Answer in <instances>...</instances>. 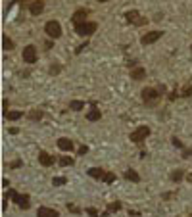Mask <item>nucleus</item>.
<instances>
[{"instance_id":"f257e3e1","label":"nucleus","mask_w":192,"mask_h":217,"mask_svg":"<svg viewBox=\"0 0 192 217\" xmlns=\"http://www.w3.org/2000/svg\"><path fill=\"white\" fill-rule=\"evenodd\" d=\"M44 31H46V35H48L50 39H60V37H62V25H60V21H56V19L46 21Z\"/></svg>"},{"instance_id":"f03ea898","label":"nucleus","mask_w":192,"mask_h":217,"mask_svg":"<svg viewBox=\"0 0 192 217\" xmlns=\"http://www.w3.org/2000/svg\"><path fill=\"white\" fill-rule=\"evenodd\" d=\"M75 31H77V35H81V37H90L96 31V23L94 21H83V23L75 25Z\"/></svg>"},{"instance_id":"7ed1b4c3","label":"nucleus","mask_w":192,"mask_h":217,"mask_svg":"<svg viewBox=\"0 0 192 217\" xmlns=\"http://www.w3.org/2000/svg\"><path fill=\"white\" fill-rule=\"evenodd\" d=\"M146 136H150V127H146V125H140V127H137V129H134L133 133H131V136H129V139L133 140V142H142L144 139H146Z\"/></svg>"},{"instance_id":"20e7f679","label":"nucleus","mask_w":192,"mask_h":217,"mask_svg":"<svg viewBox=\"0 0 192 217\" xmlns=\"http://www.w3.org/2000/svg\"><path fill=\"white\" fill-rule=\"evenodd\" d=\"M23 62L25 64H35L37 62V48L33 46V44H27V46L23 48Z\"/></svg>"},{"instance_id":"39448f33","label":"nucleus","mask_w":192,"mask_h":217,"mask_svg":"<svg viewBox=\"0 0 192 217\" xmlns=\"http://www.w3.org/2000/svg\"><path fill=\"white\" fill-rule=\"evenodd\" d=\"M125 19L129 21V23H133V25H144L146 23V17H142L137 10H131V12H127L125 14Z\"/></svg>"},{"instance_id":"423d86ee","label":"nucleus","mask_w":192,"mask_h":217,"mask_svg":"<svg viewBox=\"0 0 192 217\" xmlns=\"http://www.w3.org/2000/svg\"><path fill=\"white\" fill-rule=\"evenodd\" d=\"M160 90H156V88H144L142 90V100L146 102V104H152V102H156L157 98H160Z\"/></svg>"},{"instance_id":"0eeeda50","label":"nucleus","mask_w":192,"mask_h":217,"mask_svg":"<svg viewBox=\"0 0 192 217\" xmlns=\"http://www.w3.org/2000/svg\"><path fill=\"white\" fill-rule=\"evenodd\" d=\"M157 39H162V31H148L146 35L140 39V42L144 44V46H148V44H154Z\"/></svg>"},{"instance_id":"6e6552de","label":"nucleus","mask_w":192,"mask_h":217,"mask_svg":"<svg viewBox=\"0 0 192 217\" xmlns=\"http://www.w3.org/2000/svg\"><path fill=\"white\" fill-rule=\"evenodd\" d=\"M14 200H16V204L19 205L21 210H29L31 202H29V196H27V194H16V196H14Z\"/></svg>"},{"instance_id":"1a4fd4ad","label":"nucleus","mask_w":192,"mask_h":217,"mask_svg":"<svg viewBox=\"0 0 192 217\" xmlns=\"http://www.w3.org/2000/svg\"><path fill=\"white\" fill-rule=\"evenodd\" d=\"M42 10H44V2H42V0H35V2H31V6H29L31 16H40Z\"/></svg>"},{"instance_id":"9d476101","label":"nucleus","mask_w":192,"mask_h":217,"mask_svg":"<svg viewBox=\"0 0 192 217\" xmlns=\"http://www.w3.org/2000/svg\"><path fill=\"white\" fill-rule=\"evenodd\" d=\"M39 163L44 165V167H50V165L54 163V158H52L48 152H40V154H39Z\"/></svg>"},{"instance_id":"9b49d317","label":"nucleus","mask_w":192,"mask_h":217,"mask_svg":"<svg viewBox=\"0 0 192 217\" xmlns=\"http://www.w3.org/2000/svg\"><path fill=\"white\" fill-rule=\"evenodd\" d=\"M58 148L62 152H71L73 150V142L69 139H58Z\"/></svg>"},{"instance_id":"f8f14e48","label":"nucleus","mask_w":192,"mask_h":217,"mask_svg":"<svg viewBox=\"0 0 192 217\" xmlns=\"http://www.w3.org/2000/svg\"><path fill=\"white\" fill-rule=\"evenodd\" d=\"M37 217H60V213L56 210H50V208H39Z\"/></svg>"},{"instance_id":"ddd939ff","label":"nucleus","mask_w":192,"mask_h":217,"mask_svg":"<svg viewBox=\"0 0 192 217\" xmlns=\"http://www.w3.org/2000/svg\"><path fill=\"white\" fill-rule=\"evenodd\" d=\"M87 16H88V10H77V12L73 14V23H83V21H87Z\"/></svg>"},{"instance_id":"4468645a","label":"nucleus","mask_w":192,"mask_h":217,"mask_svg":"<svg viewBox=\"0 0 192 217\" xmlns=\"http://www.w3.org/2000/svg\"><path fill=\"white\" fill-rule=\"evenodd\" d=\"M131 77L134 79V81H140V79H144V77H146V69H144V67H140V65L133 67V71H131Z\"/></svg>"},{"instance_id":"2eb2a0df","label":"nucleus","mask_w":192,"mask_h":217,"mask_svg":"<svg viewBox=\"0 0 192 217\" xmlns=\"http://www.w3.org/2000/svg\"><path fill=\"white\" fill-rule=\"evenodd\" d=\"M88 175L92 177V179H104L106 171H104V169H100V167H92V169H88Z\"/></svg>"},{"instance_id":"dca6fc26","label":"nucleus","mask_w":192,"mask_h":217,"mask_svg":"<svg viewBox=\"0 0 192 217\" xmlns=\"http://www.w3.org/2000/svg\"><path fill=\"white\" fill-rule=\"evenodd\" d=\"M125 179H127V181H133V182H138V181H140V175H138L134 169H127V171H125Z\"/></svg>"},{"instance_id":"f3484780","label":"nucleus","mask_w":192,"mask_h":217,"mask_svg":"<svg viewBox=\"0 0 192 217\" xmlns=\"http://www.w3.org/2000/svg\"><path fill=\"white\" fill-rule=\"evenodd\" d=\"M100 117H102V113H100L98 108H92V110L87 113V119H88V121H98Z\"/></svg>"},{"instance_id":"a211bd4d","label":"nucleus","mask_w":192,"mask_h":217,"mask_svg":"<svg viewBox=\"0 0 192 217\" xmlns=\"http://www.w3.org/2000/svg\"><path fill=\"white\" fill-rule=\"evenodd\" d=\"M4 113H6V119L8 121H17V119L23 117V113H21V111H4Z\"/></svg>"},{"instance_id":"6ab92c4d","label":"nucleus","mask_w":192,"mask_h":217,"mask_svg":"<svg viewBox=\"0 0 192 217\" xmlns=\"http://www.w3.org/2000/svg\"><path fill=\"white\" fill-rule=\"evenodd\" d=\"M69 108H71L73 111H79V110L85 108V102H81V100H71V102H69Z\"/></svg>"},{"instance_id":"aec40b11","label":"nucleus","mask_w":192,"mask_h":217,"mask_svg":"<svg viewBox=\"0 0 192 217\" xmlns=\"http://www.w3.org/2000/svg\"><path fill=\"white\" fill-rule=\"evenodd\" d=\"M29 119H31V121H40V119H42V111H40V110L29 111Z\"/></svg>"},{"instance_id":"412c9836","label":"nucleus","mask_w":192,"mask_h":217,"mask_svg":"<svg viewBox=\"0 0 192 217\" xmlns=\"http://www.w3.org/2000/svg\"><path fill=\"white\" fill-rule=\"evenodd\" d=\"M183 177H185V171H180V169H177V171H173V173H171V181L173 182H179Z\"/></svg>"},{"instance_id":"4be33fe9","label":"nucleus","mask_w":192,"mask_h":217,"mask_svg":"<svg viewBox=\"0 0 192 217\" xmlns=\"http://www.w3.org/2000/svg\"><path fill=\"white\" fill-rule=\"evenodd\" d=\"M2 48H4V50H14V40H12V39H8V37H4V40H2Z\"/></svg>"},{"instance_id":"5701e85b","label":"nucleus","mask_w":192,"mask_h":217,"mask_svg":"<svg viewBox=\"0 0 192 217\" xmlns=\"http://www.w3.org/2000/svg\"><path fill=\"white\" fill-rule=\"evenodd\" d=\"M65 182H67L65 177H54V179H52V185H54V186H62V185H65Z\"/></svg>"},{"instance_id":"b1692460","label":"nucleus","mask_w":192,"mask_h":217,"mask_svg":"<svg viewBox=\"0 0 192 217\" xmlns=\"http://www.w3.org/2000/svg\"><path fill=\"white\" fill-rule=\"evenodd\" d=\"M102 181L106 182V185H111V182L115 181V175H114V173H110V171H106V175H104V179H102Z\"/></svg>"},{"instance_id":"393cba45","label":"nucleus","mask_w":192,"mask_h":217,"mask_svg":"<svg viewBox=\"0 0 192 217\" xmlns=\"http://www.w3.org/2000/svg\"><path fill=\"white\" fill-rule=\"evenodd\" d=\"M119 210H121V204H119V202H111V204L108 205V211H110V213L119 211Z\"/></svg>"},{"instance_id":"a878e982","label":"nucleus","mask_w":192,"mask_h":217,"mask_svg":"<svg viewBox=\"0 0 192 217\" xmlns=\"http://www.w3.org/2000/svg\"><path fill=\"white\" fill-rule=\"evenodd\" d=\"M60 165H62V167L73 165V159H71V158H67V156H63V158H60Z\"/></svg>"},{"instance_id":"bb28decb","label":"nucleus","mask_w":192,"mask_h":217,"mask_svg":"<svg viewBox=\"0 0 192 217\" xmlns=\"http://www.w3.org/2000/svg\"><path fill=\"white\" fill-rule=\"evenodd\" d=\"M87 213H88L90 217H98V210H94V208H88V210H87Z\"/></svg>"},{"instance_id":"cd10ccee","label":"nucleus","mask_w":192,"mask_h":217,"mask_svg":"<svg viewBox=\"0 0 192 217\" xmlns=\"http://www.w3.org/2000/svg\"><path fill=\"white\" fill-rule=\"evenodd\" d=\"M192 94V87H186L185 90H183V96H190Z\"/></svg>"},{"instance_id":"c85d7f7f","label":"nucleus","mask_w":192,"mask_h":217,"mask_svg":"<svg viewBox=\"0 0 192 217\" xmlns=\"http://www.w3.org/2000/svg\"><path fill=\"white\" fill-rule=\"evenodd\" d=\"M87 152H88V148H87V146H81V148H79V154H81V156H85Z\"/></svg>"},{"instance_id":"c756f323","label":"nucleus","mask_w":192,"mask_h":217,"mask_svg":"<svg viewBox=\"0 0 192 217\" xmlns=\"http://www.w3.org/2000/svg\"><path fill=\"white\" fill-rule=\"evenodd\" d=\"M173 144H175L177 148H183V142H180V140H177V136H175V139H173Z\"/></svg>"},{"instance_id":"7c9ffc66","label":"nucleus","mask_w":192,"mask_h":217,"mask_svg":"<svg viewBox=\"0 0 192 217\" xmlns=\"http://www.w3.org/2000/svg\"><path fill=\"white\" fill-rule=\"evenodd\" d=\"M17 133H19L17 127H10V134H17Z\"/></svg>"},{"instance_id":"2f4dec72","label":"nucleus","mask_w":192,"mask_h":217,"mask_svg":"<svg viewBox=\"0 0 192 217\" xmlns=\"http://www.w3.org/2000/svg\"><path fill=\"white\" fill-rule=\"evenodd\" d=\"M67 210H71V211H75V213L79 211V208H77V205H67Z\"/></svg>"},{"instance_id":"473e14b6","label":"nucleus","mask_w":192,"mask_h":217,"mask_svg":"<svg viewBox=\"0 0 192 217\" xmlns=\"http://www.w3.org/2000/svg\"><path fill=\"white\" fill-rule=\"evenodd\" d=\"M60 71V67L58 65H56V67H50V73H58Z\"/></svg>"},{"instance_id":"72a5a7b5","label":"nucleus","mask_w":192,"mask_h":217,"mask_svg":"<svg viewBox=\"0 0 192 217\" xmlns=\"http://www.w3.org/2000/svg\"><path fill=\"white\" fill-rule=\"evenodd\" d=\"M183 156H185V158H192V150H186V152H185Z\"/></svg>"},{"instance_id":"f704fd0d","label":"nucleus","mask_w":192,"mask_h":217,"mask_svg":"<svg viewBox=\"0 0 192 217\" xmlns=\"http://www.w3.org/2000/svg\"><path fill=\"white\" fill-rule=\"evenodd\" d=\"M19 165H21V162H19V159H17V162H14V163H12V165H10V167H19Z\"/></svg>"},{"instance_id":"c9c22d12","label":"nucleus","mask_w":192,"mask_h":217,"mask_svg":"<svg viewBox=\"0 0 192 217\" xmlns=\"http://www.w3.org/2000/svg\"><path fill=\"white\" fill-rule=\"evenodd\" d=\"M186 179H188V182H192V173H188V175H186Z\"/></svg>"},{"instance_id":"e433bc0d","label":"nucleus","mask_w":192,"mask_h":217,"mask_svg":"<svg viewBox=\"0 0 192 217\" xmlns=\"http://www.w3.org/2000/svg\"><path fill=\"white\" fill-rule=\"evenodd\" d=\"M98 2H108V0H98Z\"/></svg>"},{"instance_id":"4c0bfd02","label":"nucleus","mask_w":192,"mask_h":217,"mask_svg":"<svg viewBox=\"0 0 192 217\" xmlns=\"http://www.w3.org/2000/svg\"><path fill=\"white\" fill-rule=\"evenodd\" d=\"M190 50H192V46H190Z\"/></svg>"}]
</instances>
